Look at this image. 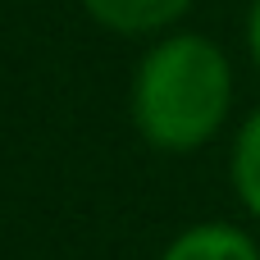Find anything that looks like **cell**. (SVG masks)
Instances as JSON below:
<instances>
[{
  "instance_id": "obj_1",
  "label": "cell",
  "mask_w": 260,
  "mask_h": 260,
  "mask_svg": "<svg viewBox=\"0 0 260 260\" xmlns=\"http://www.w3.org/2000/svg\"><path fill=\"white\" fill-rule=\"evenodd\" d=\"M229 114V64L201 37L155 46L137 73V123L165 151L201 146Z\"/></svg>"
},
{
  "instance_id": "obj_2",
  "label": "cell",
  "mask_w": 260,
  "mask_h": 260,
  "mask_svg": "<svg viewBox=\"0 0 260 260\" xmlns=\"http://www.w3.org/2000/svg\"><path fill=\"white\" fill-rule=\"evenodd\" d=\"M192 0H87V9L114 32H151L174 23Z\"/></svg>"
},
{
  "instance_id": "obj_3",
  "label": "cell",
  "mask_w": 260,
  "mask_h": 260,
  "mask_svg": "<svg viewBox=\"0 0 260 260\" xmlns=\"http://www.w3.org/2000/svg\"><path fill=\"white\" fill-rule=\"evenodd\" d=\"M165 260H256V247L233 229H192L169 247Z\"/></svg>"
},
{
  "instance_id": "obj_4",
  "label": "cell",
  "mask_w": 260,
  "mask_h": 260,
  "mask_svg": "<svg viewBox=\"0 0 260 260\" xmlns=\"http://www.w3.org/2000/svg\"><path fill=\"white\" fill-rule=\"evenodd\" d=\"M233 183L242 192V201L260 215V114L242 128L238 137V155H233Z\"/></svg>"
},
{
  "instance_id": "obj_5",
  "label": "cell",
  "mask_w": 260,
  "mask_h": 260,
  "mask_svg": "<svg viewBox=\"0 0 260 260\" xmlns=\"http://www.w3.org/2000/svg\"><path fill=\"white\" fill-rule=\"evenodd\" d=\"M251 41H256V59H260V0H256V14H251Z\"/></svg>"
}]
</instances>
